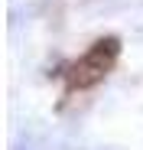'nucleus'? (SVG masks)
Segmentation results:
<instances>
[{
    "label": "nucleus",
    "mask_w": 143,
    "mask_h": 150,
    "mask_svg": "<svg viewBox=\"0 0 143 150\" xmlns=\"http://www.w3.org/2000/svg\"><path fill=\"white\" fill-rule=\"evenodd\" d=\"M117 52H121V42H117L114 36L107 39H98L88 52L78 59V62H72V69L65 72V82H68V91H75V88H91V85H98L104 75L114 69L117 62Z\"/></svg>",
    "instance_id": "obj_1"
}]
</instances>
